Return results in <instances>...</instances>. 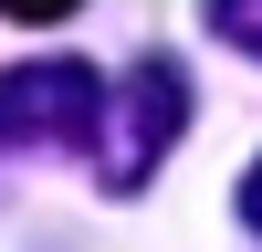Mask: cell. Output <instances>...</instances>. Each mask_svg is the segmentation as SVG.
<instances>
[{"mask_svg":"<svg viewBox=\"0 0 262 252\" xmlns=\"http://www.w3.org/2000/svg\"><path fill=\"white\" fill-rule=\"evenodd\" d=\"M105 95L116 84L74 53H42V63H11L0 74V158L11 147H84L105 137Z\"/></svg>","mask_w":262,"mask_h":252,"instance_id":"cell-1","label":"cell"},{"mask_svg":"<svg viewBox=\"0 0 262 252\" xmlns=\"http://www.w3.org/2000/svg\"><path fill=\"white\" fill-rule=\"evenodd\" d=\"M189 137V74L168 53H147V63H126V84L105 95V147H95V168H105V189H147L158 179V158Z\"/></svg>","mask_w":262,"mask_h":252,"instance_id":"cell-2","label":"cell"},{"mask_svg":"<svg viewBox=\"0 0 262 252\" xmlns=\"http://www.w3.org/2000/svg\"><path fill=\"white\" fill-rule=\"evenodd\" d=\"M210 32L231 53H262V0H210Z\"/></svg>","mask_w":262,"mask_h":252,"instance_id":"cell-3","label":"cell"},{"mask_svg":"<svg viewBox=\"0 0 262 252\" xmlns=\"http://www.w3.org/2000/svg\"><path fill=\"white\" fill-rule=\"evenodd\" d=\"M84 0H0V21H74Z\"/></svg>","mask_w":262,"mask_h":252,"instance_id":"cell-4","label":"cell"},{"mask_svg":"<svg viewBox=\"0 0 262 252\" xmlns=\"http://www.w3.org/2000/svg\"><path fill=\"white\" fill-rule=\"evenodd\" d=\"M242 221H252V231H262V158H252V168H242Z\"/></svg>","mask_w":262,"mask_h":252,"instance_id":"cell-5","label":"cell"}]
</instances>
